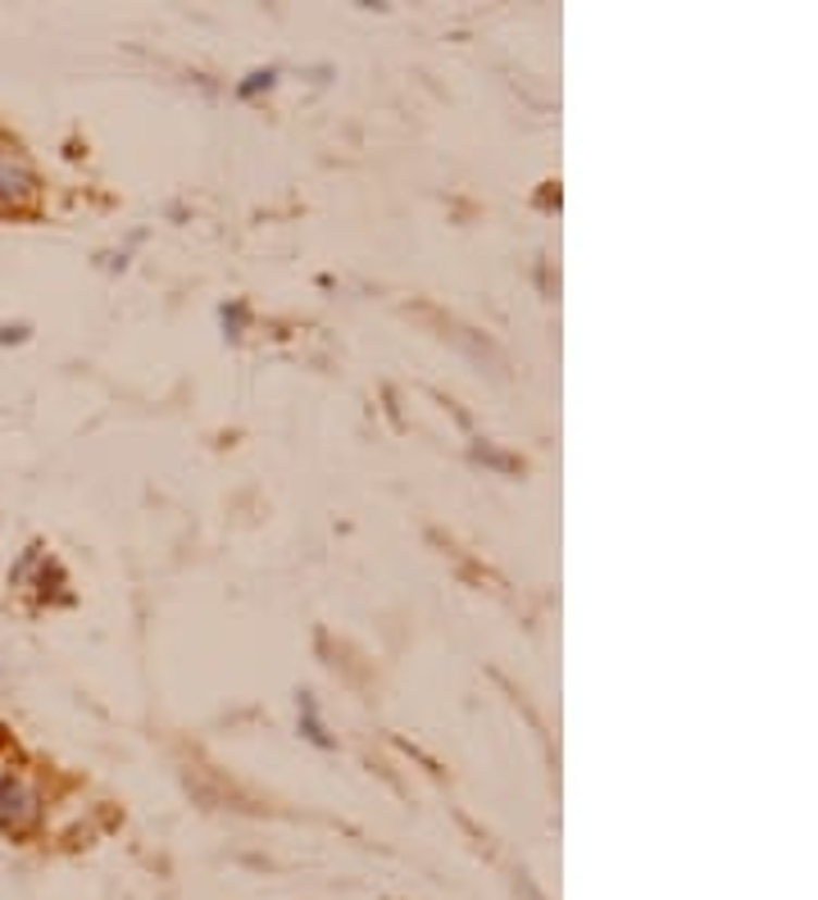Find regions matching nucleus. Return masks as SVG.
<instances>
[{
	"label": "nucleus",
	"instance_id": "obj_1",
	"mask_svg": "<svg viewBox=\"0 0 818 900\" xmlns=\"http://www.w3.org/2000/svg\"><path fill=\"white\" fill-rule=\"evenodd\" d=\"M41 200V177L23 146L0 133V214H23Z\"/></svg>",
	"mask_w": 818,
	"mask_h": 900
},
{
	"label": "nucleus",
	"instance_id": "obj_2",
	"mask_svg": "<svg viewBox=\"0 0 818 900\" xmlns=\"http://www.w3.org/2000/svg\"><path fill=\"white\" fill-rule=\"evenodd\" d=\"M37 818H41V791L23 774L0 778V833L23 837L37 828Z\"/></svg>",
	"mask_w": 818,
	"mask_h": 900
},
{
	"label": "nucleus",
	"instance_id": "obj_6",
	"mask_svg": "<svg viewBox=\"0 0 818 900\" xmlns=\"http://www.w3.org/2000/svg\"><path fill=\"white\" fill-rule=\"evenodd\" d=\"M273 83H277V69H255V73H246V83L237 87V96H241V100H255L260 91H273Z\"/></svg>",
	"mask_w": 818,
	"mask_h": 900
},
{
	"label": "nucleus",
	"instance_id": "obj_5",
	"mask_svg": "<svg viewBox=\"0 0 818 900\" xmlns=\"http://www.w3.org/2000/svg\"><path fill=\"white\" fill-rule=\"evenodd\" d=\"M473 459H482V465H492V469H500V473H519V469H523L515 455H500V451L487 446V442H478V446H473Z\"/></svg>",
	"mask_w": 818,
	"mask_h": 900
},
{
	"label": "nucleus",
	"instance_id": "obj_3",
	"mask_svg": "<svg viewBox=\"0 0 818 900\" xmlns=\"http://www.w3.org/2000/svg\"><path fill=\"white\" fill-rule=\"evenodd\" d=\"M296 710H300V732H305V741H314V745H332V737H327V728H323V718H319V705H314V696L310 691H300L296 696Z\"/></svg>",
	"mask_w": 818,
	"mask_h": 900
},
{
	"label": "nucleus",
	"instance_id": "obj_4",
	"mask_svg": "<svg viewBox=\"0 0 818 900\" xmlns=\"http://www.w3.org/2000/svg\"><path fill=\"white\" fill-rule=\"evenodd\" d=\"M219 319H223V332H227V337L237 342L241 332H246V323H250V305H246V300H233V305H223V310H219Z\"/></svg>",
	"mask_w": 818,
	"mask_h": 900
}]
</instances>
